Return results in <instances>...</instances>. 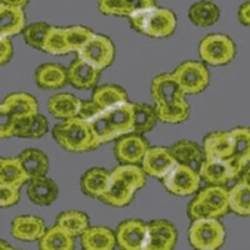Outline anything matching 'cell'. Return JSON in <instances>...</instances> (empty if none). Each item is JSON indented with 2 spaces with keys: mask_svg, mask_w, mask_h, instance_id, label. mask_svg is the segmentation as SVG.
Here are the masks:
<instances>
[{
  "mask_svg": "<svg viewBox=\"0 0 250 250\" xmlns=\"http://www.w3.org/2000/svg\"><path fill=\"white\" fill-rule=\"evenodd\" d=\"M100 73L102 71L77 58L68 68V83L77 89L94 88L99 80Z\"/></svg>",
  "mask_w": 250,
  "mask_h": 250,
  "instance_id": "obj_23",
  "label": "cell"
},
{
  "mask_svg": "<svg viewBox=\"0 0 250 250\" xmlns=\"http://www.w3.org/2000/svg\"><path fill=\"white\" fill-rule=\"evenodd\" d=\"M43 51L53 55H65L71 53L66 43L65 28L51 26V30L49 31V35L44 44Z\"/></svg>",
  "mask_w": 250,
  "mask_h": 250,
  "instance_id": "obj_39",
  "label": "cell"
},
{
  "mask_svg": "<svg viewBox=\"0 0 250 250\" xmlns=\"http://www.w3.org/2000/svg\"><path fill=\"white\" fill-rule=\"evenodd\" d=\"M148 142L139 134H130L115 143L114 153L123 165H135L142 163L149 150Z\"/></svg>",
  "mask_w": 250,
  "mask_h": 250,
  "instance_id": "obj_12",
  "label": "cell"
},
{
  "mask_svg": "<svg viewBox=\"0 0 250 250\" xmlns=\"http://www.w3.org/2000/svg\"><path fill=\"white\" fill-rule=\"evenodd\" d=\"M155 108H151L146 104L134 103V133L144 134L153 130L158 122Z\"/></svg>",
  "mask_w": 250,
  "mask_h": 250,
  "instance_id": "obj_38",
  "label": "cell"
},
{
  "mask_svg": "<svg viewBox=\"0 0 250 250\" xmlns=\"http://www.w3.org/2000/svg\"><path fill=\"white\" fill-rule=\"evenodd\" d=\"M184 94H199L209 85L210 75L207 66L200 62H182L173 73Z\"/></svg>",
  "mask_w": 250,
  "mask_h": 250,
  "instance_id": "obj_9",
  "label": "cell"
},
{
  "mask_svg": "<svg viewBox=\"0 0 250 250\" xmlns=\"http://www.w3.org/2000/svg\"><path fill=\"white\" fill-rule=\"evenodd\" d=\"M155 5L151 0H103L98 4L99 12L105 15H115V17H128L130 18L134 13L139 9L150 8Z\"/></svg>",
  "mask_w": 250,
  "mask_h": 250,
  "instance_id": "obj_29",
  "label": "cell"
},
{
  "mask_svg": "<svg viewBox=\"0 0 250 250\" xmlns=\"http://www.w3.org/2000/svg\"><path fill=\"white\" fill-rule=\"evenodd\" d=\"M1 105L5 106L15 119L34 117L39 114L35 98L26 93L10 94L3 100Z\"/></svg>",
  "mask_w": 250,
  "mask_h": 250,
  "instance_id": "obj_28",
  "label": "cell"
},
{
  "mask_svg": "<svg viewBox=\"0 0 250 250\" xmlns=\"http://www.w3.org/2000/svg\"><path fill=\"white\" fill-rule=\"evenodd\" d=\"M20 164L28 175L29 180L45 176L49 169L48 156L38 149H26L19 156Z\"/></svg>",
  "mask_w": 250,
  "mask_h": 250,
  "instance_id": "obj_30",
  "label": "cell"
},
{
  "mask_svg": "<svg viewBox=\"0 0 250 250\" xmlns=\"http://www.w3.org/2000/svg\"><path fill=\"white\" fill-rule=\"evenodd\" d=\"M0 244H1V249H0V250H13V248L10 247V245L6 244L4 240H1V243H0Z\"/></svg>",
  "mask_w": 250,
  "mask_h": 250,
  "instance_id": "obj_49",
  "label": "cell"
},
{
  "mask_svg": "<svg viewBox=\"0 0 250 250\" xmlns=\"http://www.w3.org/2000/svg\"><path fill=\"white\" fill-rule=\"evenodd\" d=\"M94 33L91 29L85 28L82 25H75V26H69L65 28V38L66 43H68L69 49L70 51H79L83 46L85 45L89 42Z\"/></svg>",
  "mask_w": 250,
  "mask_h": 250,
  "instance_id": "obj_41",
  "label": "cell"
},
{
  "mask_svg": "<svg viewBox=\"0 0 250 250\" xmlns=\"http://www.w3.org/2000/svg\"><path fill=\"white\" fill-rule=\"evenodd\" d=\"M117 245L115 234L105 227H90L82 235L83 250H114Z\"/></svg>",
  "mask_w": 250,
  "mask_h": 250,
  "instance_id": "obj_27",
  "label": "cell"
},
{
  "mask_svg": "<svg viewBox=\"0 0 250 250\" xmlns=\"http://www.w3.org/2000/svg\"><path fill=\"white\" fill-rule=\"evenodd\" d=\"M148 235V224L138 219L120 223L115 231L117 245L120 250H143Z\"/></svg>",
  "mask_w": 250,
  "mask_h": 250,
  "instance_id": "obj_11",
  "label": "cell"
},
{
  "mask_svg": "<svg viewBox=\"0 0 250 250\" xmlns=\"http://www.w3.org/2000/svg\"><path fill=\"white\" fill-rule=\"evenodd\" d=\"M176 239V228L170 222L154 220L148 224V235L143 250H174Z\"/></svg>",
  "mask_w": 250,
  "mask_h": 250,
  "instance_id": "obj_13",
  "label": "cell"
},
{
  "mask_svg": "<svg viewBox=\"0 0 250 250\" xmlns=\"http://www.w3.org/2000/svg\"><path fill=\"white\" fill-rule=\"evenodd\" d=\"M89 124L99 146L130 135V133H134V103L126 102L102 110Z\"/></svg>",
  "mask_w": 250,
  "mask_h": 250,
  "instance_id": "obj_1",
  "label": "cell"
},
{
  "mask_svg": "<svg viewBox=\"0 0 250 250\" xmlns=\"http://www.w3.org/2000/svg\"><path fill=\"white\" fill-rule=\"evenodd\" d=\"M109 183H110V173L103 168L89 169L80 180L82 190L86 195L100 200L108 190Z\"/></svg>",
  "mask_w": 250,
  "mask_h": 250,
  "instance_id": "obj_26",
  "label": "cell"
},
{
  "mask_svg": "<svg viewBox=\"0 0 250 250\" xmlns=\"http://www.w3.org/2000/svg\"><path fill=\"white\" fill-rule=\"evenodd\" d=\"M74 236L69 235L58 225L46 229L43 238L39 240V250H74Z\"/></svg>",
  "mask_w": 250,
  "mask_h": 250,
  "instance_id": "obj_32",
  "label": "cell"
},
{
  "mask_svg": "<svg viewBox=\"0 0 250 250\" xmlns=\"http://www.w3.org/2000/svg\"><path fill=\"white\" fill-rule=\"evenodd\" d=\"M200 174L189 167L176 164L170 173L163 179L165 189L170 194L187 196L196 193L200 187Z\"/></svg>",
  "mask_w": 250,
  "mask_h": 250,
  "instance_id": "obj_10",
  "label": "cell"
},
{
  "mask_svg": "<svg viewBox=\"0 0 250 250\" xmlns=\"http://www.w3.org/2000/svg\"><path fill=\"white\" fill-rule=\"evenodd\" d=\"M170 151L178 164L189 167L199 173L205 158L203 149H200L196 143L190 142V140H180L171 146Z\"/></svg>",
  "mask_w": 250,
  "mask_h": 250,
  "instance_id": "obj_22",
  "label": "cell"
},
{
  "mask_svg": "<svg viewBox=\"0 0 250 250\" xmlns=\"http://www.w3.org/2000/svg\"><path fill=\"white\" fill-rule=\"evenodd\" d=\"M53 137L60 146L73 153L93 150L99 146L90 124L80 118H73L55 125Z\"/></svg>",
  "mask_w": 250,
  "mask_h": 250,
  "instance_id": "obj_4",
  "label": "cell"
},
{
  "mask_svg": "<svg viewBox=\"0 0 250 250\" xmlns=\"http://www.w3.org/2000/svg\"><path fill=\"white\" fill-rule=\"evenodd\" d=\"M199 174L204 182L215 187H224L231 180L240 178L229 160H204Z\"/></svg>",
  "mask_w": 250,
  "mask_h": 250,
  "instance_id": "obj_17",
  "label": "cell"
},
{
  "mask_svg": "<svg viewBox=\"0 0 250 250\" xmlns=\"http://www.w3.org/2000/svg\"><path fill=\"white\" fill-rule=\"evenodd\" d=\"M199 55L209 65H227L235 57V44L225 34H210L200 42Z\"/></svg>",
  "mask_w": 250,
  "mask_h": 250,
  "instance_id": "obj_7",
  "label": "cell"
},
{
  "mask_svg": "<svg viewBox=\"0 0 250 250\" xmlns=\"http://www.w3.org/2000/svg\"><path fill=\"white\" fill-rule=\"evenodd\" d=\"M28 180L19 158H3L0 160V185L20 189Z\"/></svg>",
  "mask_w": 250,
  "mask_h": 250,
  "instance_id": "obj_31",
  "label": "cell"
},
{
  "mask_svg": "<svg viewBox=\"0 0 250 250\" xmlns=\"http://www.w3.org/2000/svg\"><path fill=\"white\" fill-rule=\"evenodd\" d=\"M45 231L46 228L43 219L34 215L18 216L12 223V235L21 242L40 240Z\"/></svg>",
  "mask_w": 250,
  "mask_h": 250,
  "instance_id": "obj_20",
  "label": "cell"
},
{
  "mask_svg": "<svg viewBox=\"0 0 250 250\" xmlns=\"http://www.w3.org/2000/svg\"><path fill=\"white\" fill-rule=\"evenodd\" d=\"M115 57V48L110 38L94 34L88 43L78 51V58L98 70H104L111 65Z\"/></svg>",
  "mask_w": 250,
  "mask_h": 250,
  "instance_id": "obj_8",
  "label": "cell"
},
{
  "mask_svg": "<svg viewBox=\"0 0 250 250\" xmlns=\"http://www.w3.org/2000/svg\"><path fill=\"white\" fill-rule=\"evenodd\" d=\"M102 110L103 109L93 100H82V106H80L78 118H80V119L86 123H90L94 118L102 113Z\"/></svg>",
  "mask_w": 250,
  "mask_h": 250,
  "instance_id": "obj_45",
  "label": "cell"
},
{
  "mask_svg": "<svg viewBox=\"0 0 250 250\" xmlns=\"http://www.w3.org/2000/svg\"><path fill=\"white\" fill-rule=\"evenodd\" d=\"M15 118L12 113L5 108L0 105V138L8 139L13 137V129H14Z\"/></svg>",
  "mask_w": 250,
  "mask_h": 250,
  "instance_id": "obj_43",
  "label": "cell"
},
{
  "mask_svg": "<svg viewBox=\"0 0 250 250\" xmlns=\"http://www.w3.org/2000/svg\"><path fill=\"white\" fill-rule=\"evenodd\" d=\"M178 164L170 149L165 146H154L145 154L142 162V169L146 175L156 179H164L171 169Z\"/></svg>",
  "mask_w": 250,
  "mask_h": 250,
  "instance_id": "obj_14",
  "label": "cell"
},
{
  "mask_svg": "<svg viewBox=\"0 0 250 250\" xmlns=\"http://www.w3.org/2000/svg\"><path fill=\"white\" fill-rule=\"evenodd\" d=\"M188 238L195 250H218L224 244V225L218 219L194 220L189 227Z\"/></svg>",
  "mask_w": 250,
  "mask_h": 250,
  "instance_id": "obj_6",
  "label": "cell"
},
{
  "mask_svg": "<svg viewBox=\"0 0 250 250\" xmlns=\"http://www.w3.org/2000/svg\"><path fill=\"white\" fill-rule=\"evenodd\" d=\"M35 82L38 86L45 90H58L68 83V69L57 62H46L35 71Z\"/></svg>",
  "mask_w": 250,
  "mask_h": 250,
  "instance_id": "obj_21",
  "label": "cell"
},
{
  "mask_svg": "<svg viewBox=\"0 0 250 250\" xmlns=\"http://www.w3.org/2000/svg\"><path fill=\"white\" fill-rule=\"evenodd\" d=\"M205 160H229L233 156V138L230 131H214L203 142Z\"/></svg>",
  "mask_w": 250,
  "mask_h": 250,
  "instance_id": "obj_16",
  "label": "cell"
},
{
  "mask_svg": "<svg viewBox=\"0 0 250 250\" xmlns=\"http://www.w3.org/2000/svg\"><path fill=\"white\" fill-rule=\"evenodd\" d=\"M220 17V10L218 6L210 1H199L189 9V19L196 26H210L218 21Z\"/></svg>",
  "mask_w": 250,
  "mask_h": 250,
  "instance_id": "obj_35",
  "label": "cell"
},
{
  "mask_svg": "<svg viewBox=\"0 0 250 250\" xmlns=\"http://www.w3.org/2000/svg\"><path fill=\"white\" fill-rule=\"evenodd\" d=\"M13 57V44L9 38H0V64L5 65Z\"/></svg>",
  "mask_w": 250,
  "mask_h": 250,
  "instance_id": "obj_46",
  "label": "cell"
},
{
  "mask_svg": "<svg viewBox=\"0 0 250 250\" xmlns=\"http://www.w3.org/2000/svg\"><path fill=\"white\" fill-rule=\"evenodd\" d=\"M229 207L240 216H250V187L238 182L229 190Z\"/></svg>",
  "mask_w": 250,
  "mask_h": 250,
  "instance_id": "obj_36",
  "label": "cell"
},
{
  "mask_svg": "<svg viewBox=\"0 0 250 250\" xmlns=\"http://www.w3.org/2000/svg\"><path fill=\"white\" fill-rule=\"evenodd\" d=\"M25 13L23 8L14 6L9 1L0 3V38H9L24 31Z\"/></svg>",
  "mask_w": 250,
  "mask_h": 250,
  "instance_id": "obj_18",
  "label": "cell"
},
{
  "mask_svg": "<svg viewBox=\"0 0 250 250\" xmlns=\"http://www.w3.org/2000/svg\"><path fill=\"white\" fill-rule=\"evenodd\" d=\"M13 250H21V249H14V248H13Z\"/></svg>",
  "mask_w": 250,
  "mask_h": 250,
  "instance_id": "obj_50",
  "label": "cell"
},
{
  "mask_svg": "<svg viewBox=\"0 0 250 250\" xmlns=\"http://www.w3.org/2000/svg\"><path fill=\"white\" fill-rule=\"evenodd\" d=\"M48 120L42 114H37L30 119L25 138H42L48 133Z\"/></svg>",
  "mask_w": 250,
  "mask_h": 250,
  "instance_id": "obj_42",
  "label": "cell"
},
{
  "mask_svg": "<svg viewBox=\"0 0 250 250\" xmlns=\"http://www.w3.org/2000/svg\"><path fill=\"white\" fill-rule=\"evenodd\" d=\"M230 210L229 190L225 187L209 185L198 193L188 207V214L194 220L219 219Z\"/></svg>",
  "mask_w": 250,
  "mask_h": 250,
  "instance_id": "obj_5",
  "label": "cell"
},
{
  "mask_svg": "<svg viewBox=\"0 0 250 250\" xmlns=\"http://www.w3.org/2000/svg\"><path fill=\"white\" fill-rule=\"evenodd\" d=\"M239 20L244 25L250 26V1L244 3L239 8Z\"/></svg>",
  "mask_w": 250,
  "mask_h": 250,
  "instance_id": "obj_47",
  "label": "cell"
},
{
  "mask_svg": "<svg viewBox=\"0 0 250 250\" xmlns=\"http://www.w3.org/2000/svg\"><path fill=\"white\" fill-rule=\"evenodd\" d=\"M151 98L155 106L170 105L176 102L184 100V93L173 74L164 73L155 77L150 86Z\"/></svg>",
  "mask_w": 250,
  "mask_h": 250,
  "instance_id": "obj_15",
  "label": "cell"
},
{
  "mask_svg": "<svg viewBox=\"0 0 250 250\" xmlns=\"http://www.w3.org/2000/svg\"><path fill=\"white\" fill-rule=\"evenodd\" d=\"M20 199V189L0 185V205L1 208L13 207Z\"/></svg>",
  "mask_w": 250,
  "mask_h": 250,
  "instance_id": "obj_44",
  "label": "cell"
},
{
  "mask_svg": "<svg viewBox=\"0 0 250 250\" xmlns=\"http://www.w3.org/2000/svg\"><path fill=\"white\" fill-rule=\"evenodd\" d=\"M93 102H95L103 110L114 108V106L120 105L123 103L129 102L128 95L123 88L118 85H106L98 86L93 93Z\"/></svg>",
  "mask_w": 250,
  "mask_h": 250,
  "instance_id": "obj_34",
  "label": "cell"
},
{
  "mask_svg": "<svg viewBox=\"0 0 250 250\" xmlns=\"http://www.w3.org/2000/svg\"><path fill=\"white\" fill-rule=\"evenodd\" d=\"M154 108H155L158 119L168 124H178V123L185 122L190 114V106L185 99L170 104V105L154 106Z\"/></svg>",
  "mask_w": 250,
  "mask_h": 250,
  "instance_id": "obj_37",
  "label": "cell"
},
{
  "mask_svg": "<svg viewBox=\"0 0 250 250\" xmlns=\"http://www.w3.org/2000/svg\"><path fill=\"white\" fill-rule=\"evenodd\" d=\"M71 236H82L90 228V220L86 214L77 210H68L59 214L57 224Z\"/></svg>",
  "mask_w": 250,
  "mask_h": 250,
  "instance_id": "obj_33",
  "label": "cell"
},
{
  "mask_svg": "<svg viewBox=\"0 0 250 250\" xmlns=\"http://www.w3.org/2000/svg\"><path fill=\"white\" fill-rule=\"evenodd\" d=\"M82 100L70 93H60L51 97L48 102V111L57 119L64 122L79 115Z\"/></svg>",
  "mask_w": 250,
  "mask_h": 250,
  "instance_id": "obj_24",
  "label": "cell"
},
{
  "mask_svg": "<svg viewBox=\"0 0 250 250\" xmlns=\"http://www.w3.org/2000/svg\"><path fill=\"white\" fill-rule=\"evenodd\" d=\"M51 30V25L46 23H34L26 26L23 31L25 43L37 50H44V44Z\"/></svg>",
  "mask_w": 250,
  "mask_h": 250,
  "instance_id": "obj_40",
  "label": "cell"
},
{
  "mask_svg": "<svg viewBox=\"0 0 250 250\" xmlns=\"http://www.w3.org/2000/svg\"><path fill=\"white\" fill-rule=\"evenodd\" d=\"M145 175L137 165H119L110 171V183L102 200L115 208H124L131 203L134 194L145 185Z\"/></svg>",
  "mask_w": 250,
  "mask_h": 250,
  "instance_id": "obj_2",
  "label": "cell"
},
{
  "mask_svg": "<svg viewBox=\"0 0 250 250\" xmlns=\"http://www.w3.org/2000/svg\"><path fill=\"white\" fill-rule=\"evenodd\" d=\"M233 138V156L229 162L239 176L250 164V128L240 126L230 130Z\"/></svg>",
  "mask_w": 250,
  "mask_h": 250,
  "instance_id": "obj_19",
  "label": "cell"
},
{
  "mask_svg": "<svg viewBox=\"0 0 250 250\" xmlns=\"http://www.w3.org/2000/svg\"><path fill=\"white\" fill-rule=\"evenodd\" d=\"M239 182L244 183V184L249 185L250 187V165L248 167V168H245V170L243 171L240 178H239Z\"/></svg>",
  "mask_w": 250,
  "mask_h": 250,
  "instance_id": "obj_48",
  "label": "cell"
},
{
  "mask_svg": "<svg viewBox=\"0 0 250 250\" xmlns=\"http://www.w3.org/2000/svg\"><path fill=\"white\" fill-rule=\"evenodd\" d=\"M26 194L30 202L38 205H50L57 199L59 189L57 183L50 178H38L30 180L26 189Z\"/></svg>",
  "mask_w": 250,
  "mask_h": 250,
  "instance_id": "obj_25",
  "label": "cell"
},
{
  "mask_svg": "<svg viewBox=\"0 0 250 250\" xmlns=\"http://www.w3.org/2000/svg\"><path fill=\"white\" fill-rule=\"evenodd\" d=\"M129 21L135 31L156 39L170 37L176 28L175 14L169 9L156 5L139 9L129 18Z\"/></svg>",
  "mask_w": 250,
  "mask_h": 250,
  "instance_id": "obj_3",
  "label": "cell"
}]
</instances>
